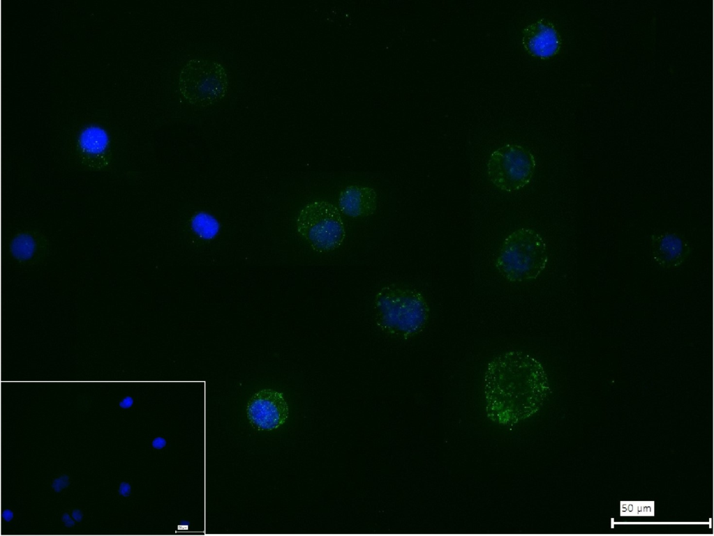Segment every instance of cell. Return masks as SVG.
<instances>
[{
  "mask_svg": "<svg viewBox=\"0 0 714 536\" xmlns=\"http://www.w3.org/2000/svg\"><path fill=\"white\" fill-rule=\"evenodd\" d=\"M551 392L542 363L523 351L498 355L486 368V412L498 424L512 427L530 418L542 408Z\"/></svg>",
  "mask_w": 714,
  "mask_h": 536,
  "instance_id": "1",
  "label": "cell"
},
{
  "mask_svg": "<svg viewBox=\"0 0 714 536\" xmlns=\"http://www.w3.org/2000/svg\"><path fill=\"white\" fill-rule=\"evenodd\" d=\"M374 314L375 323L382 331L408 339L425 328L430 308L417 290L393 284L383 286L375 294Z\"/></svg>",
  "mask_w": 714,
  "mask_h": 536,
  "instance_id": "2",
  "label": "cell"
},
{
  "mask_svg": "<svg viewBox=\"0 0 714 536\" xmlns=\"http://www.w3.org/2000/svg\"><path fill=\"white\" fill-rule=\"evenodd\" d=\"M548 262L546 244L535 230L521 228L504 240L495 261L499 273L511 282L536 279Z\"/></svg>",
  "mask_w": 714,
  "mask_h": 536,
  "instance_id": "3",
  "label": "cell"
},
{
  "mask_svg": "<svg viewBox=\"0 0 714 536\" xmlns=\"http://www.w3.org/2000/svg\"><path fill=\"white\" fill-rule=\"evenodd\" d=\"M228 87L225 67L213 60L191 59L179 72V91L189 104L196 107H206L219 102Z\"/></svg>",
  "mask_w": 714,
  "mask_h": 536,
  "instance_id": "4",
  "label": "cell"
},
{
  "mask_svg": "<svg viewBox=\"0 0 714 536\" xmlns=\"http://www.w3.org/2000/svg\"><path fill=\"white\" fill-rule=\"evenodd\" d=\"M296 228L311 247L320 253L339 248L345 238L339 208L323 200L311 201L302 208L297 217Z\"/></svg>",
  "mask_w": 714,
  "mask_h": 536,
  "instance_id": "5",
  "label": "cell"
},
{
  "mask_svg": "<svg viewBox=\"0 0 714 536\" xmlns=\"http://www.w3.org/2000/svg\"><path fill=\"white\" fill-rule=\"evenodd\" d=\"M535 168V156L528 148L507 144L490 155L486 171L493 185L500 190L512 192L529 184Z\"/></svg>",
  "mask_w": 714,
  "mask_h": 536,
  "instance_id": "6",
  "label": "cell"
},
{
  "mask_svg": "<svg viewBox=\"0 0 714 536\" xmlns=\"http://www.w3.org/2000/svg\"><path fill=\"white\" fill-rule=\"evenodd\" d=\"M247 416L259 430H272L283 424L289 410L282 393L272 389L256 392L247 405Z\"/></svg>",
  "mask_w": 714,
  "mask_h": 536,
  "instance_id": "7",
  "label": "cell"
},
{
  "mask_svg": "<svg viewBox=\"0 0 714 536\" xmlns=\"http://www.w3.org/2000/svg\"><path fill=\"white\" fill-rule=\"evenodd\" d=\"M522 45L532 56L545 59L558 53L560 38L553 24L542 18L523 29Z\"/></svg>",
  "mask_w": 714,
  "mask_h": 536,
  "instance_id": "8",
  "label": "cell"
},
{
  "mask_svg": "<svg viewBox=\"0 0 714 536\" xmlns=\"http://www.w3.org/2000/svg\"><path fill=\"white\" fill-rule=\"evenodd\" d=\"M650 239L653 258L662 268L669 269L678 267L690 254L689 242L677 233H654Z\"/></svg>",
  "mask_w": 714,
  "mask_h": 536,
  "instance_id": "9",
  "label": "cell"
},
{
  "mask_svg": "<svg viewBox=\"0 0 714 536\" xmlns=\"http://www.w3.org/2000/svg\"><path fill=\"white\" fill-rule=\"evenodd\" d=\"M339 210L349 217H364L374 213L377 207V194L374 189L358 185L347 186L338 199Z\"/></svg>",
  "mask_w": 714,
  "mask_h": 536,
  "instance_id": "10",
  "label": "cell"
},
{
  "mask_svg": "<svg viewBox=\"0 0 714 536\" xmlns=\"http://www.w3.org/2000/svg\"><path fill=\"white\" fill-rule=\"evenodd\" d=\"M110 142L107 131L98 125H90L84 128L78 136V145L81 151L91 156L105 153Z\"/></svg>",
  "mask_w": 714,
  "mask_h": 536,
  "instance_id": "11",
  "label": "cell"
},
{
  "mask_svg": "<svg viewBox=\"0 0 714 536\" xmlns=\"http://www.w3.org/2000/svg\"><path fill=\"white\" fill-rule=\"evenodd\" d=\"M37 245L34 237L29 233L17 235L10 243V252L19 261L31 260L36 251Z\"/></svg>",
  "mask_w": 714,
  "mask_h": 536,
  "instance_id": "12",
  "label": "cell"
},
{
  "mask_svg": "<svg viewBox=\"0 0 714 536\" xmlns=\"http://www.w3.org/2000/svg\"><path fill=\"white\" fill-rule=\"evenodd\" d=\"M195 233L202 238L211 239L216 236L219 230V224L211 215L200 213L195 215L191 222Z\"/></svg>",
  "mask_w": 714,
  "mask_h": 536,
  "instance_id": "13",
  "label": "cell"
},
{
  "mask_svg": "<svg viewBox=\"0 0 714 536\" xmlns=\"http://www.w3.org/2000/svg\"><path fill=\"white\" fill-rule=\"evenodd\" d=\"M69 484L68 477L67 475H63L56 480L52 483V488L57 492L60 491L62 489L67 487Z\"/></svg>",
  "mask_w": 714,
  "mask_h": 536,
  "instance_id": "14",
  "label": "cell"
},
{
  "mask_svg": "<svg viewBox=\"0 0 714 536\" xmlns=\"http://www.w3.org/2000/svg\"><path fill=\"white\" fill-rule=\"evenodd\" d=\"M119 493L124 496H128L131 493V486L126 482H122L119 487Z\"/></svg>",
  "mask_w": 714,
  "mask_h": 536,
  "instance_id": "15",
  "label": "cell"
},
{
  "mask_svg": "<svg viewBox=\"0 0 714 536\" xmlns=\"http://www.w3.org/2000/svg\"><path fill=\"white\" fill-rule=\"evenodd\" d=\"M166 444V441L164 438L158 437L155 438L152 442V445L156 449L163 448Z\"/></svg>",
  "mask_w": 714,
  "mask_h": 536,
  "instance_id": "16",
  "label": "cell"
},
{
  "mask_svg": "<svg viewBox=\"0 0 714 536\" xmlns=\"http://www.w3.org/2000/svg\"><path fill=\"white\" fill-rule=\"evenodd\" d=\"M133 399L131 397H126L119 403V406L121 408H127L131 407L133 405Z\"/></svg>",
  "mask_w": 714,
  "mask_h": 536,
  "instance_id": "17",
  "label": "cell"
},
{
  "mask_svg": "<svg viewBox=\"0 0 714 536\" xmlns=\"http://www.w3.org/2000/svg\"><path fill=\"white\" fill-rule=\"evenodd\" d=\"M62 521L67 527H71L74 525V521L70 518L68 514H64L63 515Z\"/></svg>",
  "mask_w": 714,
  "mask_h": 536,
  "instance_id": "18",
  "label": "cell"
},
{
  "mask_svg": "<svg viewBox=\"0 0 714 536\" xmlns=\"http://www.w3.org/2000/svg\"><path fill=\"white\" fill-rule=\"evenodd\" d=\"M2 517H3V519H5L6 521H10V520H11V519H13V512H12L10 511V510H4V511L3 512V513H2Z\"/></svg>",
  "mask_w": 714,
  "mask_h": 536,
  "instance_id": "19",
  "label": "cell"
},
{
  "mask_svg": "<svg viewBox=\"0 0 714 536\" xmlns=\"http://www.w3.org/2000/svg\"><path fill=\"white\" fill-rule=\"evenodd\" d=\"M73 517L77 521H80L82 518V514L80 510H75L73 512Z\"/></svg>",
  "mask_w": 714,
  "mask_h": 536,
  "instance_id": "20",
  "label": "cell"
}]
</instances>
